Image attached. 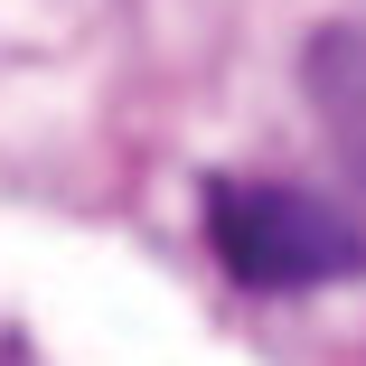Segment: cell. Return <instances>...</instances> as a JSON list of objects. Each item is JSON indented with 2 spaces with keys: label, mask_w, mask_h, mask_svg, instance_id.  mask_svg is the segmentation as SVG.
<instances>
[{
  "label": "cell",
  "mask_w": 366,
  "mask_h": 366,
  "mask_svg": "<svg viewBox=\"0 0 366 366\" xmlns=\"http://www.w3.org/2000/svg\"><path fill=\"white\" fill-rule=\"evenodd\" d=\"M197 226L207 254L226 263L244 291H329V282H366V226L301 188V179H207L197 188Z\"/></svg>",
  "instance_id": "cell-1"
},
{
  "label": "cell",
  "mask_w": 366,
  "mask_h": 366,
  "mask_svg": "<svg viewBox=\"0 0 366 366\" xmlns=\"http://www.w3.org/2000/svg\"><path fill=\"white\" fill-rule=\"evenodd\" d=\"M301 94L320 113V141L366 197V19H320L301 47Z\"/></svg>",
  "instance_id": "cell-2"
}]
</instances>
